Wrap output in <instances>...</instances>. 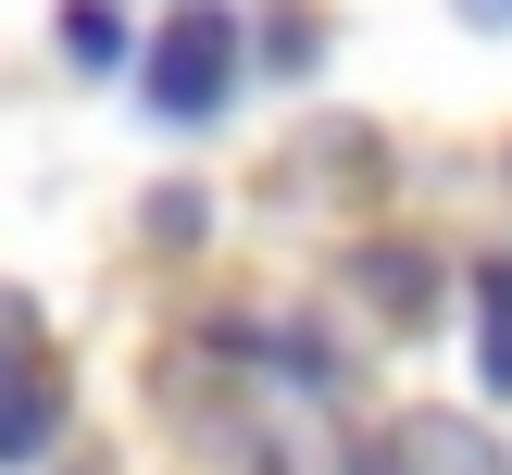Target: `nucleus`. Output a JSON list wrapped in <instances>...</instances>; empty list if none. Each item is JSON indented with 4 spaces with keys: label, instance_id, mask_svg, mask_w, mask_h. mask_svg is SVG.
<instances>
[{
    "label": "nucleus",
    "instance_id": "1",
    "mask_svg": "<svg viewBox=\"0 0 512 475\" xmlns=\"http://www.w3.org/2000/svg\"><path fill=\"white\" fill-rule=\"evenodd\" d=\"M138 75H150V113L163 125H213L225 100H238V75H250V25L225 13V0H175Z\"/></svg>",
    "mask_w": 512,
    "mask_h": 475
},
{
    "label": "nucleus",
    "instance_id": "2",
    "mask_svg": "<svg viewBox=\"0 0 512 475\" xmlns=\"http://www.w3.org/2000/svg\"><path fill=\"white\" fill-rule=\"evenodd\" d=\"M363 475H512V463H500L488 438H475L463 413H413L388 450H363Z\"/></svg>",
    "mask_w": 512,
    "mask_h": 475
},
{
    "label": "nucleus",
    "instance_id": "3",
    "mask_svg": "<svg viewBox=\"0 0 512 475\" xmlns=\"http://www.w3.org/2000/svg\"><path fill=\"white\" fill-rule=\"evenodd\" d=\"M63 438V375L50 350H0V463H38Z\"/></svg>",
    "mask_w": 512,
    "mask_h": 475
},
{
    "label": "nucleus",
    "instance_id": "4",
    "mask_svg": "<svg viewBox=\"0 0 512 475\" xmlns=\"http://www.w3.org/2000/svg\"><path fill=\"white\" fill-rule=\"evenodd\" d=\"M350 288H363L388 325H425V313H438V263H425V250H400V238L363 250V263H350Z\"/></svg>",
    "mask_w": 512,
    "mask_h": 475
},
{
    "label": "nucleus",
    "instance_id": "5",
    "mask_svg": "<svg viewBox=\"0 0 512 475\" xmlns=\"http://www.w3.org/2000/svg\"><path fill=\"white\" fill-rule=\"evenodd\" d=\"M475 375L488 400H512V263H475Z\"/></svg>",
    "mask_w": 512,
    "mask_h": 475
},
{
    "label": "nucleus",
    "instance_id": "6",
    "mask_svg": "<svg viewBox=\"0 0 512 475\" xmlns=\"http://www.w3.org/2000/svg\"><path fill=\"white\" fill-rule=\"evenodd\" d=\"M63 50H75V63H125V25H113V0H75V13H63Z\"/></svg>",
    "mask_w": 512,
    "mask_h": 475
},
{
    "label": "nucleus",
    "instance_id": "7",
    "mask_svg": "<svg viewBox=\"0 0 512 475\" xmlns=\"http://www.w3.org/2000/svg\"><path fill=\"white\" fill-rule=\"evenodd\" d=\"M150 238L188 250V238H200V188H163V200H150Z\"/></svg>",
    "mask_w": 512,
    "mask_h": 475
},
{
    "label": "nucleus",
    "instance_id": "8",
    "mask_svg": "<svg viewBox=\"0 0 512 475\" xmlns=\"http://www.w3.org/2000/svg\"><path fill=\"white\" fill-rule=\"evenodd\" d=\"M450 13H463V25H512V0H450Z\"/></svg>",
    "mask_w": 512,
    "mask_h": 475
}]
</instances>
